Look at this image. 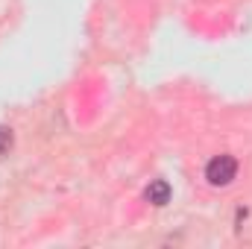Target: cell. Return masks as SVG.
<instances>
[{"label":"cell","mask_w":252,"mask_h":249,"mask_svg":"<svg viewBox=\"0 0 252 249\" xmlns=\"http://www.w3.org/2000/svg\"><path fill=\"white\" fill-rule=\"evenodd\" d=\"M235 176H238V158L235 156H214L205 164V179H208V185H214V187L232 185Z\"/></svg>","instance_id":"1"},{"label":"cell","mask_w":252,"mask_h":249,"mask_svg":"<svg viewBox=\"0 0 252 249\" xmlns=\"http://www.w3.org/2000/svg\"><path fill=\"white\" fill-rule=\"evenodd\" d=\"M144 196H147V202H153V205H167V202H170V185H167L164 179H156V182L147 185Z\"/></svg>","instance_id":"2"},{"label":"cell","mask_w":252,"mask_h":249,"mask_svg":"<svg viewBox=\"0 0 252 249\" xmlns=\"http://www.w3.org/2000/svg\"><path fill=\"white\" fill-rule=\"evenodd\" d=\"M15 147V132L9 126H0V158H6Z\"/></svg>","instance_id":"3"}]
</instances>
